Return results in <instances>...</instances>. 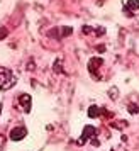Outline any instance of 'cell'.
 I'll return each mask as SVG.
<instances>
[{"instance_id": "4", "label": "cell", "mask_w": 139, "mask_h": 151, "mask_svg": "<svg viewBox=\"0 0 139 151\" xmlns=\"http://www.w3.org/2000/svg\"><path fill=\"white\" fill-rule=\"evenodd\" d=\"M95 134H97V129H95L93 126H87V127L83 129V134H82V139H80V143H85L88 137H93Z\"/></svg>"}, {"instance_id": "3", "label": "cell", "mask_w": 139, "mask_h": 151, "mask_svg": "<svg viewBox=\"0 0 139 151\" xmlns=\"http://www.w3.org/2000/svg\"><path fill=\"white\" fill-rule=\"evenodd\" d=\"M19 104H21V107H24V112H31V97L27 93L19 95Z\"/></svg>"}, {"instance_id": "1", "label": "cell", "mask_w": 139, "mask_h": 151, "mask_svg": "<svg viewBox=\"0 0 139 151\" xmlns=\"http://www.w3.org/2000/svg\"><path fill=\"white\" fill-rule=\"evenodd\" d=\"M15 78L12 75V71L7 68H2L0 66V90H7L14 85Z\"/></svg>"}, {"instance_id": "6", "label": "cell", "mask_w": 139, "mask_h": 151, "mask_svg": "<svg viewBox=\"0 0 139 151\" xmlns=\"http://www.w3.org/2000/svg\"><path fill=\"white\" fill-rule=\"evenodd\" d=\"M127 7L131 10H138L139 9V0H127Z\"/></svg>"}, {"instance_id": "7", "label": "cell", "mask_w": 139, "mask_h": 151, "mask_svg": "<svg viewBox=\"0 0 139 151\" xmlns=\"http://www.w3.org/2000/svg\"><path fill=\"white\" fill-rule=\"evenodd\" d=\"M0 110H2V105H0Z\"/></svg>"}, {"instance_id": "2", "label": "cell", "mask_w": 139, "mask_h": 151, "mask_svg": "<svg viewBox=\"0 0 139 151\" xmlns=\"http://www.w3.org/2000/svg\"><path fill=\"white\" fill-rule=\"evenodd\" d=\"M26 134H27V129L24 126H19V127L10 131V139L12 141H21L22 137H26Z\"/></svg>"}, {"instance_id": "5", "label": "cell", "mask_w": 139, "mask_h": 151, "mask_svg": "<svg viewBox=\"0 0 139 151\" xmlns=\"http://www.w3.org/2000/svg\"><path fill=\"white\" fill-rule=\"evenodd\" d=\"M102 112H104V110L98 109L97 105H92L90 109H88V116H90V117H98L100 114H102Z\"/></svg>"}]
</instances>
